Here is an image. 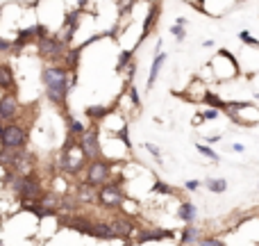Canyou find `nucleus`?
<instances>
[{
  "mask_svg": "<svg viewBox=\"0 0 259 246\" xmlns=\"http://www.w3.org/2000/svg\"><path fill=\"white\" fill-rule=\"evenodd\" d=\"M41 82L45 89V98L57 107L66 105V96L71 91V87H75V73L66 71L62 64H45L41 71Z\"/></svg>",
  "mask_w": 259,
  "mask_h": 246,
  "instance_id": "obj_1",
  "label": "nucleus"
},
{
  "mask_svg": "<svg viewBox=\"0 0 259 246\" xmlns=\"http://www.w3.org/2000/svg\"><path fill=\"white\" fill-rule=\"evenodd\" d=\"M127 196L125 187H123V180H118V178H109L107 182H102L100 187H95V203H100V208L105 210H114V212H118V205H121V200Z\"/></svg>",
  "mask_w": 259,
  "mask_h": 246,
  "instance_id": "obj_2",
  "label": "nucleus"
},
{
  "mask_svg": "<svg viewBox=\"0 0 259 246\" xmlns=\"http://www.w3.org/2000/svg\"><path fill=\"white\" fill-rule=\"evenodd\" d=\"M209 71H212V80L216 82H225V80H232L241 73V66L239 62L234 59V55L230 53L227 48H221L216 53V57L212 59L209 64Z\"/></svg>",
  "mask_w": 259,
  "mask_h": 246,
  "instance_id": "obj_3",
  "label": "nucleus"
},
{
  "mask_svg": "<svg viewBox=\"0 0 259 246\" xmlns=\"http://www.w3.org/2000/svg\"><path fill=\"white\" fill-rule=\"evenodd\" d=\"M86 178L84 182L91 187H100L102 182H107L109 178L114 176V164L109 162V159L105 157H98V159H91V162H86Z\"/></svg>",
  "mask_w": 259,
  "mask_h": 246,
  "instance_id": "obj_4",
  "label": "nucleus"
},
{
  "mask_svg": "<svg viewBox=\"0 0 259 246\" xmlns=\"http://www.w3.org/2000/svg\"><path fill=\"white\" fill-rule=\"evenodd\" d=\"M77 146H80L82 155L86 159H98L102 157V148H100V132H98V123L91 128H86L80 137H77Z\"/></svg>",
  "mask_w": 259,
  "mask_h": 246,
  "instance_id": "obj_5",
  "label": "nucleus"
},
{
  "mask_svg": "<svg viewBox=\"0 0 259 246\" xmlns=\"http://www.w3.org/2000/svg\"><path fill=\"white\" fill-rule=\"evenodd\" d=\"M0 146H3V148H23V146H27L25 126H21V123H16V121L5 123V130H3V135H0Z\"/></svg>",
  "mask_w": 259,
  "mask_h": 246,
  "instance_id": "obj_6",
  "label": "nucleus"
},
{
  "mask_svg": "<svg viewBox=\"0 0 259 246\" xmlns=\"http://www.w3.org/2000/svg\"><path fill=\"white\" fill-rule=\"evenodd\" d=\"M34 46H36V53H39L41 57H45V59H62L64 53L71 48V46L64 44V41L59 39L57 34H55V36L45 34L43 39H39Z\"/></svg>",
  "mask_w": 259,
  "mask_h": 246,
  "instance_id": "obj_7",
  "label": "nucleus"
},
{
  "mask_svg": "<svg viewBox=\"0 0 259 246\" xmlns=\"http://www.w3.org/2000/svg\"><path fill=\"white\" fill-rule=\"evenodd\" d=\"M132 244H145V241H168L175 239V230H166V228H136L132 232Z\"/></svg>",
  "mask_w": 259,
  "mask_h": 246,
  "instance_id": "obj_8",
  "label": "nucleus"
},
{
  "mask_svg": "<svg viewBox=\"0 0 259 246\" xmlns=\"http://www.w3.org/2000/svg\"><path fill=\"white\" fill-rule=\"evenodd\" d=\"M41 196H43V187H41L39 178H36L34 173L23 176V182L16 191V198L18 200H39Z\"/></svg>",
  "mask_w": 259,
  "mask_h": 246,
  "instance_id": "obj_9",
  "label": "nucleus"
},
{
  "mask_svg": "<svg viewBox=\"0 0 259 246\" xmlns=\"http://www.w3.org/2000/svg\"><path fill=\"white\" fill-rule=\"evenodd\" d=\"M105 221L109 223V228H112L114 237L116 239H130L132 232L136 230V223L132 217H125V214L118 212V217H112V219H105Z\"/></svg>",
  "mask_w": 259,
  "mask_h": 246,
  "instance_id": "obj_10",
  "label": "nucleus"
},
{
  "mask_svg": "<svg viewBox=\"0 0 259 246\" xmlns=\"http://www.w3.org/2000/svg\"><path fill=\"white\" fill-rule=\"evenodd\" d=\"M18 112H21V103H18L16 96L14 94H3V98H0V118H3V123L16 121Z\"/></svg>",
  "mask_w": 259,
  "mask_h": 246,
  "instance_id": "obj_11",
  "label": "nucleus"
},
{
  "mask_svg": "<svg viewBox=\"0 0 259 246\" xmlns=\"http://www.w3.org/2000/svg\"><path fill=\"white\" fill-rule=\"evenodd\" d=\"M166 59H168V55H166V53H154V59H152V64H150L148 82H145V87H148V91L154 87V82H157V77H159V71H162V66H164V64H166Z\"/></svg>",
  "mask_w": 259,
  "mask_h": 246,
  "instance_id": "obj_12",
  "label": "nucleus"
},
{
  "mask_svg": "<svg viewBox=\"0 0 259 246\" xmlns=\"http://www.w3.org/2000/svg\"><path fill=\"white\" fill-rule=\"evenodd\" d=\"M157 16H159V5L157 3H152V7L148 9V16H145V21H143V30H141V34H139V41H136V46L134 48H139L141 46V41H145L150 36V30H152V23L157 21Z\"/></svg>",
  "mask_w": 259,
  "mask_h": 246,
  "instance_id": "obj_13",
  "label": "nucleus"
},
{
  "mask_svg": "<svg viewBox=\"0 0 259 246\" xmlns=\"http://www.w3.org/2000/svg\"><path fill=\"white\" fill-rule=\"evenodd\" d=\"M195 217H198V208L189 200H182L180 208H177V219L184 223H195Z\"/></svg>",
  "mask_w": 259,
  "mask_h": 246,
  "instance_id": "obj_14",
  "label": "nucleus"
},
{
  "mask_svg": "<svg viewBox=\"0 0 259 246\" xmlns=\"http://www.w3.org/2000/svg\"><path fill=\"white\" fill-rule=\"evenodd\" d=\"M109 112H114V105H89V107L84 109V114H86V116H89L93 123H100Z\"/></svg>",
  "mask_w": 259,
  "mask_h": 246,
  "instance_id": "obj_15",
  "label": "nucleus"
},
{
  "mask_svg": "<svg viewBox=\"0 0 259 246\" xmlns=\"http://www.w3.org/2000/svg\"><path fill=\"white\" fill-rule=\"evenodd\" d=\"M75 200L80 205H86V203H95V187L86 185V182H82V185H77V191H75Z\"/></svg>",
  "mask_w": 259,
  "mask_h": 246,
  "instance_id": "obj_16",
  "label": "nucleus"
},
{
  "mask_svg": "<svg viewBox=\"0 0 259 246\" xmlns=\"http://www.w3.org/2000/svg\"><path fill=\"white\" fill-rule=\"evenodd\" d=\"M200 237V230L195 223H184V230H182V237H180V244L182 246H193Z\"/></svg>",
  "mask_w": 259,
  "mask_h": 246,
  "instance_id": "obj_17",
  "label": "nucleus"
},
{
  "mask_svg": "<svg viewBox=\"0 0 259 246\" xmlns=\"http://www.w3.org/2000/svg\"><path fill=\"white\" fill-rule=\"evenodd\" d=\"M64 118H66V126H68V135H73V137H75V139L82 135V132L86 130V126H84V123H82V121H77V118L73 116V114H68V112H66V114H64Z\"/></svg>",
  "mask_w": 259,
  "mask_h": 246,
  "instance_id": "obj_18",
  "label": "nucleus"
},
{
  "mask_svg": "<svg viewBox=\"0 0 259 246\" xmlns=\"http://www.w3.org/2000/svg\"><path fill=\"white\" fill-rule=\"evenodd\" d=\"M200 103H204L207 105V107H214V109H225V103L227 100H223V98H218V94H214V91H204V96H202V100H200Z\"/></svg>",
  "mask_w": 259,
  "mask_h": 246,
  "instance_id": "obj_19",
  "label": "nucleus"
},
{
  "mask_svg": "<svg viewBox=\"0 0 259 246\" xmlns=\"http://www.w3.org/2000/svg\"><path fill=\"white\" fill-rule=\"evenodd\" d=\"M204 185H207V189L212 191V194H223V191L227 189V180H225V178H207V180H204Z\"/></svg>",
  "mask_w": 259,
  "mask_h": 246,
  "instance_id": "obj_20",
  "label": "nucleus"
},
{
  "mask_svg": "<svg viewBox=\"0 0 259 246\" xmlns=\"http://www.w3.org/2000/svg\"><path fill=\"white\" fill-rule=\"evenodd\" d=\"M195 150H198L202 157H207L209 162H221V155H218L209 144H198V146H195Z\"/></svg>",
  "mask_w": 259,
  "mask_h": 246,
  "instance_id": "obj_21",
  "label": "nucleus"
},
{
  "mask_svg": "<svg viewBox=\"0 0 259 246\" xmlns=\"http://www.w3.org/2000/svg\"><path fill=\"white\" fill-rule=\"evenodd\" d=\"M132 55H134V48H130V50H121V53H118V59H116V73L125 71V66L132 62Z\"/></svg>",
  "mask_w": 259,
  "mask_h": 246,
  "instance_id": "obj_22",
  "label": "nucleus"
},
{
  "mask_svg": "<svg viewBox=\"0 0 259 246\" xmlns=\"http://www.w3.org/2000/svg\"><path fill=\"white\" fill-rule=\"evenodd\" d=\"M239 39H241V44L248 46V48H257L259 50V39H254V36L250 34L248 30H241L239 32Z\"/></svg>",
  "mask_w": 259,
  "mask_h": 246,
  "instance_id": "obj_23",
  "label": "nucleus"
},
{
  "mask_svg": "<svg viewBox=\"0 0 259 246\" xmlns=\"http://www.w3.org/2000/svg\"><path fill=\"white\" fill-rule=\"evenodd\" d=\"M152 191L154 194H164V196H171V194H175V191L171 189V187L166 185V182H162L159 178H154L152 180Z\"/></svg>",
  "mask_w": 259,
  "mask_h": 246,
  "instance_id": "obj_24",
  "label": "nucleus"
},
{
  "mask_svg": "<svg viewBox=\"0 0 259 246\" xmlns=\"http://www.w3.org/2000/svg\"><path fill=\"white\" fill-rule=\"evenodd\" d=\"M195 244L198 246H225V241H221L218 237H198Z\"/></svg>",
  "mask_w": 259,
  "mask_h": 246,
  "instance_id": "obj_25",
  "label": "nucleus"
},
{
  "mask_svg": "<svg viewBox=\"0 0 259 246\" xmlns=\"http://www.w3.org/2000/svg\"><path fill=\"white\" fill-rule=\"evenodd\" d=\"M171 34L175 36L177 41H184L186 39V25H177V23H173V25H171Z\"/></svg>",
  "mask_w": 259,
  "mask_h": 246,
  "instance_id": "obj_26",
  "label": "nucleus"
},
{
  "mask_svg": "<svg viewBox=\"0 0 259 246\" xmlns=\"http://www.w3.org/2000/svg\"><path fill=\"white\" fill-rule=\"evenodd\" d=\"M200 116H202V121H214V118L221 116V109H214V107H207L202 109V112H198Z\"/></svg>",
  "mask_w": 259,
  "mask_h": 246,
  "instance_id": "obj_27",
  "label": "nucleus"
},
{
  "mask_svg": "<svg viewBox=\"0 0 259 246\" xmlns=\"http://www.w3.org/2000/svg\"><path fill=\"white\" fill-rule=\"evenodd\" d=\"M143 146H145V150H148V153H150V155H152V157H154V159H157V162H159V164H162V150H159V146L150 144V141H145V144H143Z\"/></svg>",
  "mask_w": 259,
  "mask_h": 246,
  "instance_id": "obj_28",
  "label": "nucleus"
},
{
  "mask_svg": "<svg viewBox=\"0 0 259 246\" xmlns=\"http://www.w3.org/2000/svg\"><path fill=\"white\" fill-rule=\"evenodd\" d=\"M0 53H14V46L9 39H5V36H0Z\"/></svg>",
  "mask_w": 259,
  "mask_h": 246,
  "instance_id": "obj_29",
  "label": "nucleus"
},
{
  "mask_svg": "<svg viewBox=\"0 0 259 246\" xmlns=\"http://www.w3.org/2000/svg\"><path fill=\"white\" fill-rule=\"evenodd\" d=\"M198 187H200V180H195V178H193V180H186L184 182V189L186 191H195Z\"/></svg>",
  "mask_w": 259,
  "mask_h": 246,
  "instance_id": "obj_30",
  "label": "nucleus"
},
{
  "mask_svg": "<svg viewBox=\"0 0 259 246\" xmlns=\"http://www.w3.org/2000/svg\"><path fill=\"white\" fill-rule=\"evenodd\" d=\"M216 141H221V135H214V137H207V144H216Z\"/></svg>",
  "mask_w": 259,
  "mask_h": 246,
  "instance_id": "obj_31",
  "label": "nucleus"
},
{
  "mask_svg": "<svg viewBox=\"0 0 259 246\" xmlns=\"http://www.w3.org/2000/svg\"><path fill=\"white\" fill-rule=\"evenodd\" d=\"M232 150H234V153H243V144H232Z\"/></svg>",
  "mask_w": 259,
  "mask_h": 246,
  "instance_id": "obj_32",
  "label": "nucleus"
},
{
  "mask_svg": "<svg viewBox=\"0 0 259 246\" xmlns=\"http://www.w3.org/2000/svg\"><path fill=\"white\" fill-rule=\"evenodd\" d=\"M175 23H177V25H186V23H189V21H186L184 16H177V18H175Z\"/></svg>",
  "mask_w": 259,
  "mask_h": 246,
  "instance_id": "obj_33",
  "label": "nucleus"
},
{
  "mask_svg": "<svg viewBox=\"0 0 259 246\" xmlns=\"http://www.w3.org/2000/svg\"><path fill=\"white\" fill-rule=\"evenodd\" d=\"M89 5V0H77V9H84Z\"/></svg>",
  "mask_w": 259,
  "mask_h": 246,
  "instance_id": "obj_34",
  "label": "nucleus"
},
{
  "mask_svg": "<svg viewBox=\"0 0 259 246\" xmlns=\"http://www.w3.org/2000/svg\"><path fill=\"white\" fill-rule=\"evenodd\" d=\"M212 46H214L212 39H204V41H202V48H212Z\"/></svg>",
  "mask_w": 259,
  "mask_h": 246,
  "instance_id": "obj_35",
  "label": "nucleus"
},
{
  "mask_svg": "<svg viewBox=\"0 0 259 246\" xmlns=\"http://www.w3.org/2000/svg\"><path fill=\"white\" fill-rule=\"evenodd\" d=\"M254 96V100H257V103H259V91H257V94H252Z\"/></svg>",
  "mask_w": 259,
  "mask_h": 246,
  "instance_id": "obj_36",
  "label": "nucleus"
},
{
  "mask_svg": "<svg viewBox=\"0 0 259 246\" xmlns=\"http://www.w3.org/2000/svg\"><path fill=\"white\" fill-rule=\"evenodd\" d=\"M3 130H5V123H0V135H3Z\"/></svg>",
  "mask_w": 259,
  "mask_h": 246,
  "instance_id": "obj_37",
  "label": "nucleus"
},
{
  "mask_svg": "<svg viewBox=\"0 0 259 246\" xmlns=\"http://www.w3.org/2000/svg\"><path fill=\"white\" fill-rule=\"evenodd\" d=\"M0 98H3V91H0Z\"/></svg>",
  "mask_w": 259,
  "mask_h": 246,
  "instance_id": "obj_38",
  "label": "nucleus"
},
{
  "mask_svg": "<svg viewBox=\"0 0 259 246\" xmlns=\"http://www.w3.org/2000/svg\"><path fill=\"white\" fill-rule=\"evenodd\" d=\"M257 189H259V182H257Z\"/></svg>",
  "mask_w": 259,
  "mask_h": 246,
  "instance_id": "obj_39",
  "label": "nucleus"
},
{
  "mask_svg": "<svg viewBox=\"0 0 259 246\" xmlns=\"http://www.w3.org/2000/svg\"><path fill=\"white\" fill-rule=\"evenodd\" d=\"M36 3H41V0H36Z\"/></svg>",
  "mask_w": 259,
  "mask_h": 246,
  "instance_id": "obj_40",
  "label": "nucleus"
}]
</instances>
